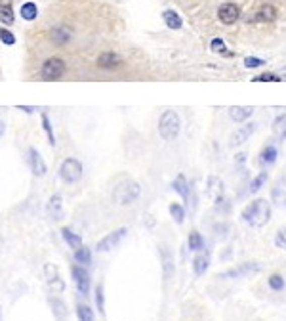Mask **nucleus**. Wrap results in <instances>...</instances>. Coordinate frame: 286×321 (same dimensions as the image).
<instances>
[{"instance_id": "40", "label": "nucleus", "mask_w": 286, "mask_h": 321, "mask_svg": "<svg viewBox=\"0 0 286 321\" xmlns=\"http://www.w3.org/2000/svg\"><path fill=\"white\" fill-rule=\"evenodd\" d=\"M261 65H265V61L260 60V58H244V67H248V69H256V67H261Z\"/></svg>"}, {"instance_id": "26", "label": "nucleus", "mask_w": 286, "mask_h": 321, "mask_svg": "<svg viewBox=\"0 0 286 321\" xmlns=\"http://www.w3.org/2000/svg\"><path fill=\"white\" fill-rule=\"evenodd\" d=\"M172 188H174V191H178V193L182 195V199L187 201V197H189V184H187V180H185V176H183V174L176 176Z\"/></svg>"}, {"instance_id": "39", "label": "nucleus", "mask_w": 286, "mask_h": 321, "mask_svg": "<svg viewBox=\"0 0 286 321\" xmlns=\"http://www.w3.org/2000/svg\"><path fill=\"white\" fill-rule=\"evenodd\" d=\"M275 245H277L278 249H284L286 251V226L280 227L277 232V235H275Z\"/></svg>"}, {"instance_id": "45", "label": "nucleus", "mask_w": 286, "mask_h": 321, "mask_svg": "<svg viewBox=\"0 0 286 321\" xmlns=\"http://www.w3.org/2000/svg\"><path fill=\"white\" fill-rule=\"evenodd\" d=\"M0 249H2V237H0Z\"/></svg>"}, {"instance_id": "27", "label": "nucleus", "mask_w": 286, "mask_h": 321, "mask_svg": "<svg viewBox=\"0 0 286 321\" xmlns=\"http://www.w3.org/2000/svg\"><path fill=\"white\" fill-rule=\"evenodd\" d=\"M75 262L80 264V266H90V264H92V251L82 245L80 249L75 251Z\"/></svg>"}, {"instance_id": "24", "label": "nucleus", "mask_w": 286, "mask_h": 321, "mask_svg": "<svg viewBox=\"0 0 286 321\" xmlns=\"http://www.w3.org/2000/svg\"><path fill=\"white\" fill-rule=\"evenodd\" d=\"M187 247H189V251L193 252H200L204 249V237H202L199 232H191L189 237H187Z\"/></svg>"}, {"instance_id": "4", "label": "nucleus", "mask_w": 286, "mask_h": 321, "mask_svg": "<svg viewBox=\"0 0 286 321\" xmlns=\"http://www.w3.org/2000/svg\"><path fill=\"white\" fill-rule=\"evenodd\" d=\"M60 178L65 184L78 182V180L82 178V165H80V161L73 159V157L65 159L60 166Z\"/></svg>"}, {"instance_id": "46", "label": "nucleus", "mask_w": 286, "mask_h": 321, "mask_svg": "<svg viewBox=\"0 0 286 321\" xmlns=\"http://www.w3.org/2000/svg\"><path fill=\"white\" fill-rule=\"evenodd\" d=\"M282 80H286V75H282Z\"/></svg>"}, {"instance_id": "31", "label": "nucleus", "mask_w": 286, "mask_h": 321, "mask_svg": "<svg viewBox=\"0 0 286 321\" xmlns=\"http://www.w3.org/2000/svg\"><path fill=\"white\" fill-rule=\"evenodd\" d=\"M170 214H172L176 224H183V220H185V208H183L180 203H172V205H170Z\"/></svg>"}, {"instance_id": "41", "label": "nucleus", "mask_w": 286, "mask_h": 321, "mask_svg": "<svg viewBox=\"0 0 286 321\" xmlns=\"http://www.w3.org/2000/svg\"><path fill=\"white\" fill-rule=\"evenodd\" d=\"M210 48H212V50H214L216 54H225L227 52L225 42H223L221 38H214V40L210 42Z\"/></svg>"}, {"instance_id": "16", "label": "nucleus", "mask_w": 286, "mask_h": 321, "mask_svg": "<svg viewBox=\"0 0 286 321\" xmlns=\"http://www.w3.org/2000/svg\"><path fill=\"white\" fill-rule=\"evenodd\" d=\"M278 12L277 8L273 6V4H263L260 10H258V14H256V21H263V23H273L275 19H277Z\"/></svg>"}, {"instance_id": "35", "label": "nucleus", "mask_w": 286, "mask_h": 321, "mask_svg": "<svg viewBox=\"0 0 286 321\" xmlns=\"http://www.w3.org/2000/svg\"><path fill=\"white\" fill-rule=\"evenodd\" d=\"M267 182V172H260L254 180H252L250 184V191L252 193H256V191H260L261 190V186Z\"/></svg>"}, {"instance_id": "3", "label": "nucleus", "mask_w": 286, "mask_h": 321, "mask_svg": "<svg viewBox=\"0 0 286 321\" xmlns=\"http://www.w3.org/2000/svg\"><path fill=\"white\" fill-rule=\"evenodd\" d=\"M139 193H141L139 184H136V182H122L121 186H117V188H115L113 197H115V201H117L119 205H130V203H134V201L138 199Z\"/></svg>"}, {"instance_id": "32", "label": "nucleus", "mask_w": 286, "mask_h": 321, "mask_svg": "<svg viewBox=\"0 0 286 321\" xmlns=\"http://www.w3.org/2000/svg\"><path fill=\"white\" fill-rule=\"evenodd\" d=\"M77 315L78 321H94V312L86 304H77Z\"/></svg>"}, {"instance_id": "2", "label": "nucleus", "mask_w": 286, "mask_h": 321, "mask_svg": "<svg viewBox=\"0 0 286 321\" xmlns=\"http://www.w3.org/2000/svg\"><path fill=\"white\" fill-rule=\"evenodd\" d=\"M180 115L176 111H164L160 121H158V132L164 140H176L180 134Z\"/></svg>"}, {"instance_id": "33", "label": "nucleus", "mask_w": 286, "mask_h": 321, "mask_svg": "<svg viewBox=\"0 0 286 321\" xmlns=\"http://www.w3.org/2000/svg\"><path fill=\"white\" fill-rule=\"evenodd\" d=\"M42 128L44 132L48 134V140H50V144L55 146V136H53V128H52V122H50V117L46 113H42Z\"/></svg>"}, {"instance_id": "5", "label": "nucleus", "mask_w": 286, "mask_h": 321, "mask_svg": "<svg viewBox=\"0 0 286 321\" xmlns=\"http://www.w3.org/2000/svg\"><path fill=\"white\" fill-rule=\"evenodd\" d=\"M65 61L61 58H50L42 63V69H40V75H42L44 80H58L65 75Z\"/></svg>"}, {"instance_id": "30", "label": "nucleus", "mask_w": 286, "mask_h": 321, "mask_svg": "<svg viewBox=\"0 0 286 321\" xmlns=\"http://www.w3.org/2000/svg\"><path fill=\"white\" fill-rule=\"evenodd\" d=\"M267 285L271 291H277V293H280V291H284L286 289V279L280 276V273H273L271 278L267 279Z\"/></svg>"}, {"instance_id": "10", "label": "nucleus", "mask_w": 286, "mask_h": 321, "mask_svg": "<svg viewBox=\"0 0 286 321\" xmlns=\"http://www.w3.org/2000/svg\"><path fill=\"white\" fill-rule=\"evenodd\" d=\"M261 266L258 262H244V264H239L235 268L227 269L221 273V278H243V276H252L256 271H260Z\"/></svg>"}, {"instance_id": "22", "label": "nucleus", "mask_w": 286, "mask_h": 321, "mask_svg": "<svg viewBox=\"0 0 286 321\" xmlns=\"http://www.w3.org/2000/svg\"><path fill=\"white\" fill-rule=\"evenodd\" d=\"M52 40L58 44V46H63V44H67L71 40V31L65 25H58L52 31Z\"/></svg>"}, {"instance_id": "1", "label": "nucleus", "mask_w": 286, "mask_h": 321, "mask_svg": "<svg viewBox=\"0 0 286 321\" xmlns=\"http://www.w3.org/2000/svg\"><path fill=\"white\" fill-rule=\"evenodd\" d=\"M244 224L250 227H263L271 220V203L267 199H256L250 205H246L241 214Z\"/></svg>"}, {"instance_id": "29", "label": "nucleus", "mask_w": 286, "mask_h": 321, "mask_svg": "<svg viewBox=\"0 0 286 321\" xmlns=\"http://www.w3.org/2000/svg\"><path fill=\"white\" fill-rule=\"evenodd\" d=\"M273 132H275V136L280 140L286 138V113L278 115L275 122H273Z\"/></svg>"}, {"instance_id": "20", "label": "nucleus", "mask_w": 286, "mask_h": 321, "mask_svg": "<svg viewBox=\"0 0 286 321\" xmlns=\"http://www.w3.org/2000/svg\"><path fill=\"white\" fill-rule=\"evenodd\" d=\"M61 237H63V241L69 245L71 249H75V251L82 247V237L78 234H75V232H71L69 227H63V230H61Z\"/></svg>"}, {"instance_id": "38", "label": "nucleus", "mask_w": 286, "mask_h": 321, "mask_svg": "<svg viewBox=\"0 0 286 321\" xmlns=\"http://www.w3.org/2000/svg\"><path fill=\"white\" fill-rule=\"evenodd\" d=\"M0 40L6 44V46H14L16 44V36H14V33H10L8 29L0 27Z\"/></svg>"}, {"instance_id": "9", "label": "nucleus", "mask_w": 286, "mask_h": 321, "mask_svg": "<svg viewBox=\"0 0 286 321\" xmlns=\"http://www.w3.org/2000/svg\"><path fill=\"white\" fill-rule=\"evenodd\" d=\"M71 273H73V281H75V285H77L78 293L86 296L88 293H90V273H88L86 269H84V266H80V264L73 266V268H71Z\"/></svg>"}, {"instance_id": "21", "label": "nucleus", "mask_w": 286, "mask_h": 321, "mask_svg": "<svg viewBox=\"0 0 286 321\" xmlns=\"http://www.w3.org/2000/svg\"><path fill=\"white\" fill-rule=\"evenodd\" d=\"M0 21L4 25H12L14 23V8L10 0H0Z\"/></svg>"}, {"instance_id": "13", "label": "nucleus", "mask_w": 286, "mask_h": 321, "mask_svg": "<svg viewBox=\"0 0 286 321\" xmlns=\"http://www.w3.org/2000/svg\"><path fill=\"white\" fill-rule=\"evenodd\" d=\"M254 132H256V124H254V122H246L244 126L237 128V130L231 134V146L235 148V146H241V144H244V142L250 138Z\"/></svg>"}, {"instance_id": "47", "label": "nucleus", "mask_w": 286, "mask_h": 321, "mask_svg": "<svg viewBox=\"0 0 286 321\" xmlns=\"http://www.w3.org/2000/svg\"><path fill=\"white\" fill-rule=\"evenodd\" d=\"M0 315H2V310H0Z\"/></svg>"}, {"instance_id": "7", "label": "nucleus", "mask_w": 286, "mask_h": 321, "mask_svg": "<svg viewBox=\"0 0 286 321\" xmlns=\"http://www.w3.org/2000/svg\"><path fill=\"white\" fill-rule=\"evenodd\" d=\"M126 234H128V232H126V227H119V230H115V232H111V234L105 235L103 239L97 243V247H95V249H97V252L111 251V249H115V247H117V245L121 243L122 239L126 237Z\"/></svg>"}, {"instance_id": "36", "label": "nucleus", "mask_w": 286, "mask_h": 321, "mask_svg": "<svg viewBox=\"0 0 286 321\" xmlns=\"http://www.w3.org/2000/svg\"><path fill=\"white\" fill-rule=\"evenodd\" d=\"M95 304H97V310L99 313L105 312V293H103V285L95 287Z\"/></svg>"}, {"instance_id": "14", "label": "nucleus", "mask_w": 286, "mask_h": 321, "mask_svg": "<svg viewBox=\"0 0 286 321\" xmlns=\"http://www.w3.org/2000/svg\"><path fill=\"white\" fill-rule=\"evenodd\" d=\"M121 63H122V58L117 52H103V54H99V58H97V65L105 71L117 69Z\"/></svg>"}, {"instance_id": "19", "label": "nucleus", "mask_w": 286, "mask_h": 321, "mask_svg": "<svg viewBox=\"0 0 286 321\" xmlns=\"http://www.w3.org/2000/svg\"><path fill=\"white\" fill-rule=\"evenodd\" d=\"M160 258H162V268H164V278L170 279L174 273V269H176V264H174V256L172 252L168 251L166 247L160 249Z\"/></svg>"}, {"instance_id": "15", "label": "nucleus", "mask_w": 286, "mask_h": 321, "mask_svg": "<svg viewBox=\"0 0 286 321\" xmlns=\"http://www.w3.org/2000/svg\"><path fill=\"white\" fill-rule=\"evenodd\" d=\"M252 115H254V107H250V105H235V107L229 109V117L235 122L246 121V119H250Z\"/></svg>"}, {"instance_id": "34", "label": "nucleus", "mask_w": 286, "mask_h": 321, "mask_svg": "<svg viewBox=\"0 0 286 321\" xmlns=\"http://www.w3.org/2000/svg\"><path fill=\"white\" fill-rule=\"evenodd\" d=\"M252 80H254V82H280L282 77H278L275 73H261V75L254 77Z\"/></svg>"}, {"instance_id": "25", "label": "nucleus", "mask_w": 286, "mask_h": 321, "mask_svg": "<svg viewBox=\"0 0 286 321\" xmlns=\"http://www.w3.org/2000/svg\"><path fill=\"white\" fill-rule=\"evenodd\" d=\"M21 18L25 19V21H35L38 18V6H36L35 2H25V4H21Z\"/></svg>"}, {"instance_id": "37", "label": "nucleus", "mask_w": 286, "mask_h": 321, "mask_svg": "<svg viewBox=\"0 0 286 321\" xmlns=\"http://www.w3.org/2000/svg\"><path fill=\"white\" fill-rule=\"evenodd\" d=\"M52 306H53V312H55V315H58L60 319H63V317L67 315V308H65V304L61 302L60 298H53Z\"/></svg>"}, {"instance_id": "44", "label": "nucleus", "mask_w": 286, "mask_h": 321, "mask_svg": "<svg viewBox=\"0 0 286 321\" xmlns=\"http://www.w3.org/2000/svg\"><path fill=\"white\" fill-rule=\"evenodd\" d=\"M4 130H6V126H4V122H0V136L4 134Z\"/></svg>"}, {"instance_id": "42", "label": "nucleus", "mask_w": 286, "mask_h": 321, "mask_svg": "<svg viewBox=\"0 0 286 321\" xmlns=\"http://www.w3.org/2000/svg\"><path fill=\"white\" fill-rule=\"evenodd\" d=\"M216 234L219 235V237H225L227 235V226L223 224V226H216Z\"/></svg>"}, {"instance_id": "8", "label": "nucleus", "mask_w": 286, "mask_h": 321, "mask_svg": "<svg viewBox=\"0 0 286 321\" xmlns=\"http://www.w3.org/2000/svg\"><path fill=\"white\" fill-rule=\"evenodd\" d=\"M217 18H219V21L223 25H233L241 18V8L237 4H233V2H225L217 10Z\"/></svg>"}, {"instance_id": "17", "label": "nucleus", "mask_w": 286, "mask_h": 321, "mask_svg": "<svg viewBox=\"0 0 286 321\" xmlns=\"http://www.w3.org/2000/svg\"><path fill=\"white\" fill-rule=\"evenodd\" d=\"M193 271H195V276H202V273H206V269L210 268V254H197L195 258H193Z\"/></svg>"}, {"instance_id": "43", "label": "nucleus", "mask_w": 286, "mask_h": 321, "mask_svg": "<svg viewBox=\"0 0 286 321\" xmlns=\"http://www.w3.org/2000/svg\"><path fill=\"white\" fill-rule=\"evenodd\" d=\"M21 111H27V113H33L35 111V107H29V105H18Z\"/></svg>"}, {"instance_id": "12", "label": "nucleus", "mask_w": 286, "mask_h": 321, "mask_svg": "<svg viewBox=\"0 0 286 321\" xmlns=\"http://www.w3.org/2000/svg\"><path fill=\"white\" fill-rule=\"evenodd\" d=\"M271 201L278 208H286V176L278 178L277 184L271 190Z\"/></svg>"}, {"instance_id": "23", "label": "nucleus", "mask_w": 286, "mask_h": 321, "mask_svg": "<svg viewBox=\"0 0 286 321\" xmlns=\"http://www.w3.org/2000/svg\"><path fill=\"white\" fill-rule=\"evenodd\" d=\"M277 157H278L277 148H275L273 144H269V146H265V148H263V151H261L260 163L263 166H269V165H273V163L277 161Z\"/></svg>"}, {"instance_id": "11", "label": "nucleus", "mask_w": 286, "mask_h": 321, "mask_svg": "<svg viewBox=\"0 0 286 321\" xmlns=\"http://www.w3.org/2000/svg\"><path fill=\"white\" fill-rule=\"evenodd\" d=\"M29 165H31L33 174L38 176V178L46 176V172H48V166H46V163H44L42 155H40V153H38V149H35V148H29Z\"/></svg>"}, {"instance_id": "28", "label": "nucleus", "mask_w": 286, "mask_h": 321, "mask_svg": "<svg viewBox=\"0 0 286 321\" xmlns=\"http://www.w3.org/2000/svg\"><path fill=\"white\" fill-rule=\"evenodd\" d=\"M162 18H164V23L170 27V29H182L183 21L174 10H166L164 14H162Z\"/></svg>"}, {"instance_id": "6", "label": "nucleus", "mask_w": 286, "mask_h": 321, "mask_svg": "<svg viewBox=\"0 0 286 321\" xmlns=\"http://www.w3.org/2000/svg\"><path fill=\"white\" fill-rule=\"evenodd\" d=\"M44 276H46V281H48V287L52 289L53 293H63L65 291V281L61 279L60 276V268L52 264V262H48L46 266H44Z\"/></svg>"}, {"instance_id": "18", "label": "nucleus", "mask_w": 286, "mask_h": 321, "mask_svg": "<svg viewBox=\"0 0 286 321\" xmlns=\"http://www.w3.org/2000/svg\"><path fill=\"white\" fill-rule=\"evenodd\" d=\"M48 214L52 220H61L63 218V203H61L60 195H52L50 203H48Z\"/></svg>"}]
</instances>
